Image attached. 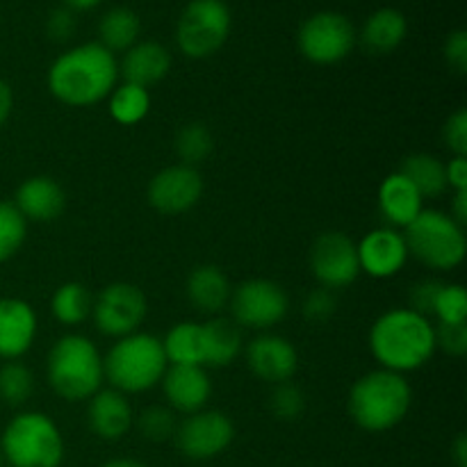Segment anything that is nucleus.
Instances as JSON below:
<instances>
[{"label": "nucleus", "instance_id": "obj_8", "mask_svg": "<svg viewBox=\"0 0 467 467\" xmlns=\"http://www.w3.org/2000/svg\"><path fill=\"white\" fill-rule=\"evenodd\" d=\"M233 14L226 0H190L176 23V46L185 57L205 59L231 36Z\"/></svg>", "mask_w": 467, "mask_h": 467}, {"label": "nucleus", "instance_id": "obj_47", "mask_svg": "<svg viewBox=\"0 0 467 467\" xmlns=\"http://www.w3.org/2000/svg\"><path fill=\"white\" fill-rule=\"evenodd\" d=\"M100 3H103V0H62L64 7H68L71 12H87V9L99 7Z\"/></svg>", "mask_w": 467, "mask_h": 467}, {"label": "nucleus", "instance_id": "obj_41", "mask_svg": "<svg viewBox=\"0 0 467 467\" xmlns=\"http://www.w3.org/2000/svg\"><path fill=\"white\" fill-rule=\"evenodd\" d=\"M447 149L454 155H467V109H456L442 128Z\"/></svg>", "mask_w": 467, "mask_h": 467}, {"label": "nucleus", "instance_id": "obj_20", "mask_svg": "<svg viewBox=\"0 0 467 467\" xmlns=\"http://www.w3.org/2000/svg\"><path fill=\"white\" fill-rule=\"evenodd\" d=\"M14 205L27 223L55 222L67 208V194L62 185L50 176H30L18 185Z\"/></svg>", "mask_w": 467, "mask_h": 467}, {"label": "nucleus", "instance_id": "obj_6", "mask_svg": "<svg viewBox=\"0 0 467 467\" xmlns=\"http://www.w3.org/2000/svg\"><path fill=\"white\" fill-rule=\"evenodd\" d=\"M3 461L12 467H59L67 445L55 420L41 410L14 415L0 436Z\"/></svg>", "mask_w": 467, "mask_h": 467}, {"label": "nucleus", "instance_id": "obj_21", "mask_svg": "<svg viewBox=\"0 0 467 467\" xmlns=\"http://www.w3.org/2000/svg\"><path fill=\"white\" fill-rule=\"evenodd\" d=\"M379 213L390 228H409L424 210V199L418 187L401 171L388 173L377 192Z\"/></svg>", "mask_w": 467, "mask_h": 467}, {"label": "nucleus", "instance_id": "obj_34", "mask_svg": "<svg viewBox=\"0 0 467 467\" xmlns=\"http://www.w3.org/2000/svg\"><path fill=\"white\" fill-rule=\"evenodd\" d=\"M433 317L438 324H465L467 319V292L461 283H442L433 304Z\"/></svg>", "mask_w": 467, "mask_h": 467}, {"label": "nucleus", "instance_id": "obj_48", "mask_svg": "<svg viewBox=\"0 0 467 467\" xmlns=\"http://www.w3.org/2000/svg\"><path fill=\"white\" fill-rule=\"evenodd\" d=\"M100 467H149V465H144L141 461H137V459H112Z\"/></svg>", "mask_w": 467, "mask_h": 467}, {"label": "nucleus", "instance_id": "obj_38", "mask_svg": "<svg viewBox=\"0 0 467 467\" xmlns=\"http://www.w3.org/2000/svg\"><path fill=\"white\" fill-rule=\"evenodd\" d=\"M336 308H337L336 292L327 290V287H317V290H313L308 296H306L304 315L310 319V322L322 324L336 315Z\"/></svg>", "mask_w": 467, "mask_h": 467}, {"label": "nucleus", "instance_id": "obj_32", "mask_svg": "<svg viewBox=\"0 0 467 467\" xmlns=\"http://www.w3.org/2000/svg\"><path fill=\"white\" fill-rule=\"evenodd\" d=\"M35 392V374L18 360L0 365V400L7 406H23Z\"/></svg>", "mask_w": 467, "mask_h": 467}, {"label": "nucleus", "instance_id": "obj_40", "mask_svg": "<svg viewBox=\"0 0 467 467\" xmlns=\"http://www.w3.org/2000/svg\"><path fill=\"white\" fill-rule=\"evenodd\" d=\"M46 35L48 39L64 44V41L71 39L76 35V12H71L68 7H55L53 12L46 16Z\"/></svg>", "mask_w": 467, "mask_h": 467}, {"label": "nucleus", "instance_id": "obj_5", "mask_svg": "<svg viewBox=\"0 0 467 467\" xmlns=\"http://www.w3.org/2000/svg\"><path fill=\"white\" fill-rule=\"evenodd\" d=\"M167 368L162 340L144 331L119 337L103 356L105 381L123 395L149 392L162 381Z\"/></svg>", "mask_w": 467, "mask_h": 467}, {"label": "nucleus", "instance_id": "obj_10", "mask_svg": "<svg viewBox=\"0 0 467 467\" xmlns=\"http://www.w3.org/2000/svg\"><path fill=\"white\" fill-rule=\"evenodd\" d=\"M233 322L237 327L269 331L290 313V296L285 287L269 278H249L240 283L231 295Z\"/></svg>", "mask_w": 467, "mask_h": 467}, {"label": "nucleus", "instance_id": "obj_11", "mask_svg": "<svg viewBox=\"0 0 467 467\" xmlns=\"http://www.w3.org/2000/svg\"><path fill=\"white\" fill-rule=\"evenodd\" d=\"M149 313L146 295L137 285L126 281H117L105 285L94 296L91 319L99 333L108 337H126L140 331Z\"/></svg>", "mask_w": 467, "mask_h": 467}, {"label": "nucleus", "instance_id": "obj_42", "mask_svg": "<svg viewBox=\"0 0 467 467\" xmlns=\"http://www.w3.org/2000/svg\"><path fill=\"white\" fill-rule=\"evenodd\" d=\"M445 62L454 68L456 73L467 71V32L465 30H454L450 36L445 39Z\"/></svg>", "mask_w": 467, "mask_h": 467}, {"label": "nucleus", "instance_id": "obj_45", "mask_svg": "<svg viewBox=\"0 0 467 467\" xmlns=\"http://www.w3.org/2000/svg\"><path fill=\"white\" fill-rule=\"evenodd\" d=\"M450 217L454 219L456 223H461V226H465V222H467V190L465 192H454Z\"/></svg>", "mask_w": 467, "mask_h": 467}, {"label": "nucleus", "instance_id": "obj_13", "mask_svg": "<svg viewBox=\"0 0 467 467\" xmlns=\"http://www.w3.org/2000/svg\"><path fill=\"white\" fill-rule=\"evenodd\" d=\"M310 272L319 287L345 290L360 276L356 242L342 231H327L310 246Z\"/></svg>", "mask_w": 467, "mask_h": 467}, {"label": "nucleus", "instance_id": "obj_19", "mask_svg": "<svg viewBox=\"0 0 467 467\" xmlns=\"http://www.w3.org/2000/svg\"><path fill=\"white\" fill-rule=\"evenodd\" d=\"M87 406V424L91 433L100 441H121L135 424V413L128 401V395L114 388H100L94 397H89Z\"/></svg>", "mask_w": 467, "mask_h": 467}, {"label": "nucleus", "instance_id": "obj_28", "mask_svg": "<svg viewBox=\"0 0 467 467\" xmlns=\"http://www.w3.org/2000/svg\"><path fill=\"white\" fill-rule=\"evenodd\" d=\"M401 173L418 187L422 199H436V196L445 194L447 176H445V162L431 153H413L401 162Z\"/></svg>", "mask_w": 467, "mask_h": 467}, {"label": "nucleus", "instance_id": "obj_37", "mask_svg": "<svg viewBox=\"0 0 467 467\" xmlns=\"http://www.w3.org/2000/svg\"><path fill=\"white\" fill-rule=\"evenodd\" d=\"M436 331V349L447 356L467 354V324H433Z\"/></svg>", "mask_w": 467, "mask_h": 467}, {"label": "nucleus", "instance_id": "obj_31", "mask_svg": "<svg viewBox=\"0 0 467 467\" xmlns=\"http://www.w3.org/2000/svg\"><path fill=\"white\" fill-rule=\"evenodd\" d=\"M173 150H176L181 164H187V167H196V164L205 162L214 150L213 130L201 121L185 123V126L176 132Z\"/></svg>", "mask_w": 467, "mask_h": 467}, {"label": "nucleus", "instance_id": "obj_36", "mask_svg": "<svg viewBox=\"0 0 467 467\" xmlns=\"http://www.w3.org/2000/svg\"><path fill=\"white\" fill-rule=\"evenodd\" d=\"M269 410H272L274 418L285 420V422L301 418V413L306 410L304 390L292 381L278 383V386H274L272 395H269Z\"/></svg>", "mask_w": 467, "mask_h": 467}, {"label": "nucleus", "instance_id": "obj_49", "mask_svg": "<svg viewBox=\"0 0 467 467\" xmlns=\"http://www.w3.org/2000/svg\"><path fill=\"white\" fill-rule=\"evenodd\" d=\"M3 463H5V461H3V451H0V467H3Z\"/></svg>", "mask_w": 467, "mask_h": 467}, {"label": "nucleus", "instance_id": "obj_1", "mask_svg": "<svg viewBox=\"0 0 467 467\" xmlns=\"http://www.w3.org/2000/svg\"><path fill=\"white\" fill-rule=\"evenodd\" d=\"M48 91L68 108H91L119 85V59L99 41L78 44L55 57L46 73Z\"/></svg>", "mask_w": 467, "mask_h": 467}, {"label": "nucleus", "instance_id": "obj_35", "mask_svg": "<svg viewBox=\"0 0 467 467\" xmlns=\"http://www.w3.org/2000/svg\"><path fill=\"white\" fill-rule=\"evenodd\" d=\"M176 413L167 406H149L140 413L137 429L150 442H167L176 433Z\"/></svg>", "mask_w": 467, "mask_h": 467}, {"label": "nucleus", "instance_id": "obj_33", "mask_svg": "<svg viewBox=\"0 0 467 467\" xmlns=\"http://www.w3.org/2000/svg\"><path fill=\"white\" fill-rule=\"evenodd\" d=\"M27 237V222L12 201H0V263H7L21 251Z\"/></svg>", "mask_w": 467, "mask_h": 467}, {"label": "nucleus", "instance_id": "obj_7", "mask_svg": "<svg viewBox=\"0 0 467 467\" xmlns=\"http://www.w3.org/2000/svg\"><path fill=\"white\" fill-rule=\"evenodd\" d=\"M409 254L429 269L451 272L465 260V228L442 210H427L418 214L409 228H404Z\"/></svg>", "mask_w": 467, "mask_h": 467}, {"label": "nucleus", "instance_id": "obj_24", "mask_svg": "<svg viewBox=\"0 0 467 467\" xmlns=\"http://www.w3.org/2000/svg\"><path fill=\"white\" fill-rule=\"evenodd\" d=\"M409 35V21L395 7H381L365 18L360 27V44L372 55L395 53Z\"/></svg>", "mask_w": 467, "mask_h": 467}, {"label": "nucleus", "instance_id": "obj_4", "mask_svg": "<svg viewBox=\"0 0 467 467\" xmlns=\"http://www.w3.org/2000/svg\"><path fill=\"white\" fill-rule=\"evenodd\" d=\"M46 379L57 397L78 404L103 388V354L80 333H67L46 356Z\"/></svg>", "mask_w": 467, "mask_h": 467}, {"label": "nucleus", "instance_id": "obj_22", "mask_svg": "<svg viewBox=\"0 0 467 467\" xmlns=\"http://www.w3.org/2000/svg\"><path fill=\"white\" fill-rule=\"evenodd\" d=\"M169 71H171V53L167 46L153 39L137 41L123 53L119 64V76H123V82H132L146 89L162 82Z\"/></svg>", "mask_w": 467, "mask_h": 467}, {"label": "nucleus", "instance_id": "obj_23", "mask_svg": "<svg viewBox=\"0 0 467 467\" xmlns=\"http://www.w3.org/2000/svg\"><path fill=\"white\" fill-rule=\"evenodd\" d=\"M185 292L190 304L205 315L217 317L228 308L233 295L231 278L217 265H199L190 272L185 283Z\"/></svg>", "mask_w": 467, "mask_h": 467}, {"label": "nucleus", "instance_id": "obj_25", "mask_svg": "<svg viewBox=\"0 0 467 467\" xmlns=\"http://www.w3.org/2000/svg\"><path fill=\"white\" fill-rule=\"evenodd\" d=\"M205 368H226L240 356L244 340L242 328L228 317H213L203 324Z\"/></svg>", "mask_w": 467, "mask_h": 467}, {"label": "nucleus", "instance_id": "obj_27", "mask_svg": "<svg viewBox=\"0 0 467 467\" xmlns=\"http://www.w3.org/2000/svg\"><path fill=\"white\" fill-rule=\"evenodd\" d=\"M162 349L169 365H196V368H205L203 324L178 322L164 336Z\"/></svg>", "mask_w": 467, "mask_h": 467}, {"label": "nucleus", "instance_id": "obj_44", "mask_svg": "<svg viewBox=\"0 0 467 467\" xmlns=\"http://www.w3.org/2000/svg\"><path fill=\"white\" fill-rule=\"evenodd\" d=\"M12 109H14V91L9 87L7 80L0 78V128L7 123V119L12 117Z\"/></svg>", "mask_w": 467, "mask_h": 467}, {"label": "nucleus", "instance_id": "obj_17", "mask_svg": "<svg viewBox=\"0 0 467 467\" xmlns=\"http://www.w3.org/2000/svg\"><path fill=\"white\" fill-rule=\"evenodd\" d=\"M39 333V317L26 299H0V360H18L32 349Z\"/></svg>", "mask_w": 467, "mask_h": 467}, {"label": "nucleus", "instance_id": "obj_12", "mask_svg": "<svg viewBox=\"0 0 467 467\" xmlns=\"http://www.w3.org/2000/svg\"><path fill=\"white\" fill-rule=\"evenodd\" d=\"M173 441H176L181 454L187 456V459H217L235 441V424L223 410L203 409L178 422Z\"/></svg>", "mask_w": 467, "mask_h": 467}, {"label": "nucleus", "instance_id": "obj_15", "mask_svg": "<svg viewBox=\"0 0 467 467\" xmlns=\"http://www.w3.org/2000/svg\"><path fill=\"white\" fill-rule=\"evenodd\" d=\"M356 251H358L360 274H368L377 281L397 276L410 258L404 233L390 226L365 233L363 240L356 244Z\"/></svg>", "mask_w": 467, "mask_h": 467}, {"label": "nucleus", "instance_id": "obj_16", "mask_svg": "<svg viewBox=\"0 0 467 467\" xmlns=\"http://www.w3.org/2000/svg\"><path fill=\"white\" fill-rule=\"evenodd\" d=\"M246 365L260 381L278 386L292 381L299 369V354L287 337L276 333H260L246 345Z\"/></svg>", "mask_w": 467, "mask_h": 467}, {"label": "nucleus", "instance_id": "obj_14", "mask_svg": "<svg viewBox=\"0 0 467 467\" xmlns=\"http://www.w3.org/2000/svg\"><path fill=\"white\" fill-rule=\"evenodd\" d=\"M203 196V176L196 167L171 164L155 173L146 187L150 208L160 214H182L194 208Z\"/></svg>", "mask_w": 467, "mask_h": 467}, {"label": "nucleus", "instance_id": "obj_30", "mask_svg": "<svg viewBox=\"0 0 467 467\" xmlns=\"http://www.w3.org/2000/svg\"><path fill=\"white\" fill-rule=\"evenodd\" d=\"M91 306H94V296L87 290V285L78 281H68L62 283L53 292L50 313L64 327H78L87 317H91Z\"/></svg>", "mask_w": 467, "mask_h": 467}, {"label": "nucleus", "instance_id": "obj_18", "mask_svg": "<svg viewBox=\"0 0 467 467\" xmlns=\"http://www.w3.org/2000/svg\"><path fill=\"white\" fill-rule=\"evenodd\" d=\"M160 383H162L164 400L173 413H199L208 406L213 395V381L208 372L196 365H169Z\"/></svg>", "mask_w": 467, "mask_h": 467}, {"label": "nucleus", "instance_id": "obj_29", "mask_svg": "<svg viewBox=\"0 0 467 467\" xmlns=\"http://www.w3.org/2000/svg\"><path fill=\"white\" fill-rule=\"evenodd\" d=\"M108 109L119 126H137L150 112V91L132 82H121L108 96Z\"/></svg>", "mask_w": 467, "mask_h": 467}, {"label": "nucleus", "instance_id": "obj_46", "mask_svg": "<svg viewBox=\"0 0 467 467\" xmlns=\"http://www.w3.org/2000/svg\"><path fill=\"white\" fill-rule=\"evenodd\" d=\"M451 456H454L456 465L467 467V441H465L463 433H461V436L456 438L454 447H451Z\"/></svg>", "mask_w": 467, "mask_h": 467}, {"label": "nucleus", "instance_id": "obj_2", "mask_svg": "<svg viewBox=\"0 0 467 467\" xmlns=\"http://www.w3.org/2000/svg\"><path fill=\"white\" fill-rule=\"evenodd\" d=\"M369 351L383 369L406 374L424 368L436 354L431 319L406 308L386 310L369 328Z\"/></svg>", "mask_w": 467, "mask_h": 467}, {"label": "nucleus", "instance_id": "obj_3", "mask_svg": "<svg viewBox=\"0 0 467 467\" xmlns=\"http://www.w3.org/2000/svg\"><path fill=\"white\" fill-rule=\"evenodd\" d=\"M413 406V388L404 374L372 369L351 386L347 410L356 427L369 433H383L404 422Z\"/></svg>", "mask_w": 467, "mask_h": 467}, {"label": "nucleus", "instance_id": "obj_39", "mask_svg": "<svg viewBox=\"0 0 467 467\" xmlns=\"http://www.w3.org/2000/svg\"><path fill=\"white\" fill-rule=\"evenodd\" d=\"M441 287L442 281H438V278H424V281L415 283L409 292V308L424 315V317H431L433 304H436V296L441 292Z\"/></svg>", "mask_w": 467, "mask_h": 467}, {"label": "nucleus", "instance_id": "obj_43", "mask_svg": "<svg viewBox=\"0 0 467 467\" xmlns=\"http://www.w3.org/2000/svg\"><path fill=\"white\" fill-rule=\"evenodd\" d=\"M447 187L454 192L467 190V155H454L450 162H445Z\"/></svg>", "mask_w": 467, "mask_h": 467}, {"label": "nucleus", "instance_id": "obj_9", "mask_svg": "<svg viewBox=\"0 0 467 467\" xmlns=\"http://www.w3.org/2000/svg\"><path fill=\"white\" fill-rule=\"evenodd\" d=\"M358 41L356 26L340 12H315L306 18L296 32V48L308 62L331 67L351 55Z\"/></svg>", "mask_w": 467, "mask_h": 467}, {"label": "nucleus", "instance_id": "obj_26", "mask_svg": "<svg viewBox=\"0 0 467 467\" xmlns=\"http://www.w3.org/2000/svg\"><path fill=\"white\" fill-rule=\"evenodd\" d=\"M141 21L140 14L130 7H109L99 18V44L105 46L109 53H126L130 46L140 41Z\"/></svg>", "mask_w": 467, "mask_h": 467}]
</instances>
